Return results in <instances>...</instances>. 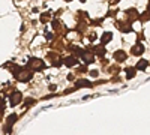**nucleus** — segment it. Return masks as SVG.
I'll use <instances>...</instances> for the list:
<instances>
[{
  "label": "nucleus",
  "mask_w": 150,
  "mask_h": 135,
  "mask_svg": "<svg viewBox=\"0 0 150 135\" xmlns=\"http://www.w3.org/2000/svg\"><path fill=\"white\" fill-rule=\"evenodd\" d=\"M2 116H3V113H2V111H0V119H2Z\"/></svg>",
  "instance_id": "a211bd4d"
},
{
  "label": "nucleus",
  "mask_w": 150,
  "mask_h": 135,
  "mask_svg": "<svg viewBox=\"0 0 150 135\" xmlns=\"http://www.w3.org/2000/svg\"><path fill=\"white\" fill-rule=\"evenodd\" d=\"M111 38H112V33H110V32H105L104 35H102V44H108L110 41H111Z\"/></svg>",
  "instance_id": "1a4fd4ad"
},
{
  "label": "nucleus",
  "mask_w": 150,
  "mask_h": 135,
  "mask_svg": "<svg viewBox=\"0 0 150 135\" xmlns=\"http://www.w3.org/2000/svg\"><path fill=\"white\" fill-rule=\"evenodd\" d=\"M114 59L117 60V62H123V60H126V54H125L123 51H117L114 54Z\"/></svg>",
  "instance_id": "6e6552de"
},
{
  "label": "nucleus",
  "mask_w": 150,
  "mask_h": 135,
  "mask_svg": "<svg viewBox=\"0 0 150 135\" xmlns=\"http://www.w3.org/2000/svg\"><path fill=\"white\" fill-rule=\"evenodd\" d=\"M81 59L84 60V63H93L95 54L92 51H84V53H81Z\"/></svg>",
  "instance_id": "20e7f679"
},
{
  "label": "nucleus",
  "mask_w": 150,
  "mask_h": 135,
  "mask_svg": "<svg viewBox=\"0 0 150 135\" xmlns=\"http://www.w3.org/2000/svg\"><path fill=\"white\" fill-rule=\"evenodd\" d=\"M17 119H18V116L17 114H11L9 117H8V126H12L17 122Z\"/></svg>",
  "instance_id": "9d476101"
},
{
  "label": "nucleus",
  "mask_w": 150,
  "mask_h": 135,
  "mask_svg": "<svg viewBox=\"0 0 150 135\" xmlns=\"http://www.w3.org/2000/svg\"><path fill=\"white\" fill-rule=\"evenodd\" d=\"M21 99H23V95H21V92H14L11 95V99H9V102H11V105L12 107H15V105H18L20 102H21Z\"/></svg>",
  "instance_id": "7ed1b4c3"
},
{
  "label": "nucleus",
  "mask_w": 150,
  "mask_h": 135,
  "mask_svg": "<svg viewBox=\"0 0 150 135\" xmlns=\"http://www.w3.org/2000/svg\"><path fill=\"white\" fill-rule=\"evenodd\" d=\"M90 75H92V77H98V71H92Z\"/></svg>",
  "instance_id": "dca6fc26"
},
{
  "label": "nucleus",
  "mask_w": 150,
  "mask_h": 135,
  "mask_svg": "<svg viewBox=\"0 0 150 135\" xmlns=\"http://www.w3.org/2000/svg\"><path fill=\"white\" fill-rule=\"evenodd\" d=\"M14 75H15V78H17L18 81H21V83H26V81L32 80V77H33L30 71L23 69V68H15V69H14Z\"/></svg>",
  "instance_id": "f257e3e1"
},
{
  "label": "nucleus",
  "mask_w": 150,
  "mask_h": 135,
  "mask_svg": "<svg viewBox=\"0 0 150 135\" xmlns=\"http://www.w3.org/2000/svg\"><path fill=\"white\" fill-rule=\"evenodd\" d=\"M78 87H92V83L87 80H78L77 81V89Z\"/></svg>",
  "instance_id": "0eeeda50"
},
{
  "label": "nucleus",
  "mask_w": 150,
  "mask_h": 135,
  "mask_svg": "<svg viewBox=\"0 0 150 135\" xmlns=\"http://www.w3.org/2000/svg\"><path fill=\"white\" fill-rule=\"evenodd\" d=\"M95 53H96L98 56H104V54H105V48H104L102 45H99V47L95 48Z\"/></svg>",
  "instance_id": "f8f14e48"
},
{
  "label": "nucleus",
  "mask_w": 150,
  "mask_h": 135,
  "mask_svg": "<svg viewBox=\"0 0 150 135\" xmlns=\"http://www.w3.org/2000/svg\"><path fill=\"white\" fill-rule=\"evenodd\" d=\"M146 68H147V62H146V60H140L135 69H138V71H144Z\"/></svg>",
  "instance_id": "9b49d317"
},
{
  "label": "nucleus",
  "mask_w": 150,
  "mask_h": 135,
  "mask_svg": "<svg viewBox=\"0 0 150 135\" xmlns=\"http://www.w3.org/2000/svg\"><path fill=\"white\" fill-rule=\"evenodd\" d=\"M2 102H3V99H2V95H0V105H2Z\"/></svg>",
  "instance_id": "f3484780"
},
{
  "label": "nucleus",
  "mask_w": 150,
  "mask_h": 135,
  "mask_svg": "<svg viewBox=\"0 0 150 135\" xmlns=\"http://www.w3.org/2000/svg\"><path fill=\"white\" fill-rule=\"evenodd\" d=\"M66 2H72V0H66Z\"/></svg>",
  "instance_id": "aec40b11"
},
{
  "label": "nucleus",
  "mask_w": 150,
  "mask_h": 135,
  "mask_svg": "<svg viewBox=\"0 0 150 135\" xmlns=\"http://www.w3.org/2000/svg\"><path fill=\"white\" fill-rule=\"evenodd\" d=\"M33 102H35V101H33V99H32V98H29V99H27V101H26V107H30V105H32V104H33Z\"/></svg>",
  "instance_id": "2eb2a0df"
},
{
  "label": "nucleus",
  "mask_w": 150,
  "mask_h": 135,
  "mask_svg": "<svg viewBox=\"0 0 150 135\" xmlns=\"http://www.w3.org/2000/svg\"><path fill=\"white\" fill-rule=\"evenodd\" d=\"M50 20V14H42V17H41V21L42 23H47Z\"/></svg>",
  "instance_id": "4468645a"
},
{
  "label": "nucleus",
  "mask_w": 150,
  "mask_h": 135,
  "mask_svg": "<svg viewBox=\"0 0 150 135\" xmlns=\"http://www.w3.org/2000/svg\"><path fill=\"white\" fill-rule=\"evenodd\" d=\"M77 59L75 57H68V59H65V65L68 66V68H72V66H77Z\"/></svg>",
  "instance_id": "423d86ee"
},
{
  "label": "nucleus",
  "mask_w": 150,
  "mask_h": 135,
  "mask_svg": "<svg viewBox=\"0 0 150 135\" xmlns=\"http://www.w3.org/2000/svg\"><path fill=\"white\" fill-rule=\"evenodd\" d=\"M80 2H86V0H80Z\"/></svg>",
  "instance_id": "6ab92c4d"
},
{
  "label": "nucleus",
  "mask_w": 150,
  "mask_h": 135,
  "mask_svg": "<svg viewBox=\"0 0 150 135\" xmlns=\"http://www.w3.org/2000/svg\"><path fill=\"white\" fill-rule=\"evenodd\" d=\"M143 51H144V45H141V44H137V45H134V48H132V54H134V56H140Z\"/></svg>",
  "instance_id": "39448f33"
},
{
  "label": "nucleus",
  "mask_w": 150,
  "mask_h": 135,
  "mask_svg": "<svg viewBox=\"0 0 150 135\" xmlns=\"http://www.w3.org/2000/svg\"><path fill=\"white\" fill-rule=\"evenodd\" d=\"M27 66H29L30 69H33V71H41V69L45 68V63L42 62L41 59H30L29 63H27Z\"/></svg>",
  "instance_id": "f03ea898"
},
{
  "label": "nucleus",
  "mask_w": 150,
  "mask_h": 135,
  "mask_svg": "<svg viewBox=\"0 0 150 135\" xmlns=\"http://www.w3.org/2000/svg\"><path fill=\"white\" fill-rule=\"evenodd\" d=\"M135 71H137V69L128 68V69H126V77H128V78H132V77H135Z\"/></svg>",
  "instance_id": "ddd939ff"
}]
</instances>
